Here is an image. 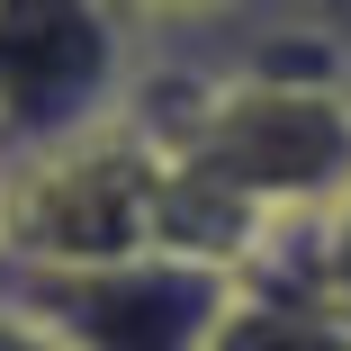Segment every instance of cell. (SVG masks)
Here are the masks:
<instances>
[{
  "instance_id": "cell-1",
  "label": "cell",
  "mask_w": 351,
  "mask_h": 351,
  "mask_svg": "<svg viewBox=\"0 0 351 351\" xmlns=\"http://www.w3.org/2000/svg\"><path fill=\"white\" fill-rule=\"evenodd\" d=\"M162 217H171V154L162 135H135L117 117L0 171V261L82 270V261L171 252Z\"/></svg>"
},
{
  "instance_id": "cell-4",
  "label": "cell",
  "mask_w": 351,
  "mask_h": 351,
  "mask_svg": "<svg viewBox=\"0 0 351 351\" xmlns=\"http://www.w3.org/2000/svg\"><path fill=\"white\" fill-rule=\"evenodd\" d=\"M207 351H351V315H333V306H315V298H234V315H226V333L207 342Z\"/></svg>"
},
{
  "instance_id": "cell-7",
  "label": "cell",
  "mask_w": 351,
  "mask_h": 351,
  "mask_svg": "<svg viewBox=\"0 0 351 351\" xmlns=\"http://www.w3.org/2000/svg\"><path fill=\"white\" fill-rule=\"evenodd\" d=\"M108 10L126 19V10H207V0H108Z\"/></svg>"
},
{
  "instance_id": "cell-5",
  "label": "cell",
  "mask_w": 351,
  "mask_h": 351,
  "mask_svg": "<svg viewBox=\"0 0 351 351\" xmlns=\"http://www.w3.org/2000/svg\"><path fill=\"white\" fill-rule=\"evenodd\" d=\"M324 289L351 306V189L333 198V217H324Z\"/></svg>"
},
{
  "instance_id": "cell-2",
  "label": "cell",
  "mask_w": 351,
  "mask_h": 351,
  "mask_svg": "<svg viewBox=\"0 0 351 351\" xmlns=\"http://www.w3.org/2000/svg\"><path fill=\"white\" fill-rule=\"evenodd\" d=\"M0 306L27 315L54 351H207L234 315V270L198 252H135V261H82L36 270L0 261Z\"/></svg>"
},
{
  "instance_id": "cell-6",
  "label": "cell",
  "mask_w": 351,
  "mask_h": 351,
  "mask_svg": "<svg viewBox=\"0 0 351 351\" xmlns=\"http://www.w3.org/2000/svg\"><path fill=\"white\" fill-rule=\"evenodd\" d=\"M0 351H54V342H45L27 315H10V306H0Z\"/></svg>"
},
{
  "instance_id": "cell-3",
  "label": "cell",
  "mask_w": 351,
  "mask_h": 351,
  "mask_svg": "<svg viewBox=\"0 0 351 351\" xmlns=\"http://www.w3.org/2000/svg\"><path fill=\"white\" fill-rule=\"evenodd\" d=\"M117 99L108 0H0V171L99 126Z\"/></svg>"
}]
</instances>
